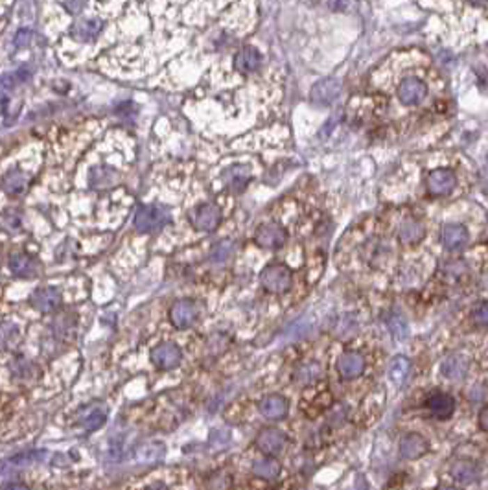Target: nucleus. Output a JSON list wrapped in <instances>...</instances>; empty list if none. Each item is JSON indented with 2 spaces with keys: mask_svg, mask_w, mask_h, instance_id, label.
I'll return each instance as SVG.
<instances>
[{
  "mask_svg": "<svg viewBox=\"0 0 488 490\" xmlns=\"http://www.w3.org/2000/svg\"><path fill=\"white\" fill-rule=\"evenodd\" d=\"M260 284L265 292L281 295V293L290 292L291 284H293V273L284 264H269L267 267H264V271L260 273Z\"/></svg>",
  "mask_w": 488,
  "mask_h": 490,
  "instance_id": "nucleus-1",
  "label": "nucleus"
},
{
  "mask_svg": "<svg viewBox=\"0 0 488 490\" xmlns=\"http://www.w3.org/2000/svg\"><path fill=\"white\" fill-rule=\"evenodd\" d=\"M168 221H170V212L161 205H144L135 216L136 230L144 232V235H151V232L164 229Z\"/></svg>",
  "mask_w": 488,
  "mask_h": 490,
  "instance_id": "nucleus-2",
  "label": "nucleus"
},
{
  "mask_svg": "<svg viewBox=\"0 0 488 490\" xmlns=\"http://www.w3.org/2000/svg\"><path fill=\"white\" fill-rule=\"evenodd\" d=\"M45 452H39V450H31V452H24V454H17L10 459H6L0 463V483H4L15 475L19 470L28 468L31 464L39 463V461L45 459Z\"/></svg>",
  "mask_w": 488,
  "mask_h": 490,
  "instance_id": "nucleus-3",
  "label": "nucleus"
},
{
  "mask_svg": "<svg viewBox=\"0 0 488 490\" xmlns=\"http://www.w3.org/2000/svg\"><path fill=\"white\" fill-rule=\"evenodd\" d=\"M190 221H192L194 229L201 230V232H212L221 221V210L214 203L198 205L190 212Z\"/></svg>",
  "mask_w": 488,
  "mask_h": 490,
  "instance_id": "nucleus-4",
  "label": "nucleus"
},
{
  "mask_svg": "<svg viewBox=\"0 0 488 490\" xmlns=\"http://www.w3.org/2000/svg\"><path fill=\"white\" fill-rule=\"evenodd\" d=\"M150 358L157 369L172 370L181 365L182 352L175 343H170V341H168V343H161L157 345V347H153Z\"/></svg>",
  "mask_w": 488,
  "mask_h": 490,
  "instance_id": "nucleus-5",
  "label": "nucleus"
},
{
  "mask_svg": "<svg viewBox=\"0 0 488 490\" xmlns=\"http://www.w3.org/2000/svg\"><path fill=\"white\" fill-rule=\"evenodd\" d=\"M427 452H430L427 438L416 432L405 433L404 437L400 438V443H398V454H400L402 459H418V457H424Z\"/></svg>",
  "mask_w": 488,
  "mask_h": 490,
  "instance_id": "nucleus-6",
  "label": "nucleus"
},
{
  "mask_svg": "<svg viewBox=\"0 0 488 490\" xmlns=\"http://www.w3.org/2000/svg\"><path fill=\"white\" fill-rule=\"evenodd\" d=\"M199 317V308L196 301L190 299H182L177 301L172 308H170V321L175 329H188L192 326Z\"/></svg>",
  "mask_w": 488,
  "mask_h": 490,
  "instance_id": "nucleus-7",
  "label": "nucleus"
},
{
  "mask_svg": "<svg viewBox=\"0 0 488 490\" xmlns=\"http://www.w3.org/2000/svg\"><path fill=\"white\" fill-rule=\"evenodd\" d=\"M288 232L286 229L278 223H265L260 225L255 235V242L264 247V249H281L286 244Z\"/></svg>",
  "mask_w": 488,
  "mask_h": 490,
  "instance_id": "nucleus-8",
  "label": "nucleus"
},
{
  "mask_svg": "<svg viewBox=\"0 0 488 490\" xmlns=\"http://www.w3.org/2000/svg\"><path fill=\"white\" fill-rule=\"evenodd\" d=\"M286 443H288L286 435L276 428L260 429V433L255 438L256 448L265 455L281 454L282 450H284V446H286Z\"/></svg>",
  "mask_w": 488,
  "mask_h": 490,
  "instance_id": "nucleus-9",
  "label": "nucleus"
},
{
  "mask_svg": "<svg viewBox=\"0 0 488 490\" xmlns=\"http://www.w3.org/2000/svg\"><path fill=\"white\" fill-rule=\"evenodd\" d=\"M341 93H343V87H341V84H339L338 79L326 78L317 81V84L313 85L310 96H312V100L315 104L330 105L341 96Z\"/></svg>",
  "mask_w": 488,
  "mask_h": 490,
  "instance_id": "nucleus-10",
  "label": "nucleus"
},
{
  "mask_svg": "<svg viewBox=\"0 0 488 490\" xmlns=\"http://www.w3.org/2000/svg\"><path fill=\"white\" fill-rule=\"evenodd\" d=\"M262 417L267 420H282L290 411V402L282 395H267L262 398L258 406Z\"/></svg>",
  "mask_w": 488,
  "mask_h": 490,
  "instance_id": "nucleus-11",
  "label": "nucleus"
},
{
  "mask_svg": "<svg viewBox=\"0 0 488 490\" xmlns=\"http://www.w3.org/2000/svg\"><path fill=\"white\" fill-rule=\"evenodd\" d=\"M457 179L453 175V172L446 170V168H439L427 175V190L433 196H446L455 188Z\"/></svg>",
  "mask_w": 488,
  "mask_h": 490,
  "instance_id": "nucleus-12",
  "label": "nucleus"
},
{
  "mask_svg": "<svg viewBox=\"0 0 488 490\" xmlns=\"http://www.w3.org/2000/svg\"><path fill=\"white\" fill-rule=\"evenodd\" d=\"M338 370L343 380H354V378L363 374L365 358L359 352H354V350L343 352L338 361Z\"/></svg>",
  "mask_w": 488,
  "mask_h": 490,
  "instance_id": "nucleus-13",
  "label": "nucleus"
},
{
  "mask_svg": "<svg viewBox=\"0 0 488 490\" xmlns=\"http://www.w3.org/2000/svg\"><path fill=\"white\" fill-rule=\"evenodd\" d=\"M30 303L31 306L36 308V310H39V312L50 313L61 304V292H59L58 287H39V290H36L33 295H31Z\"/></svg>",
  "mask_w": 488,
  "mask_h": 490,
  "instance_id": "nucleus-14",
  "label": "nucleus"
},
{
  "mask_svg": "<svg viewBox=\"0 0 488 490\" xmlns=\"http://www.w3.org/2000/svg\"><path fill=\"white\" fill-rule=\"evenodd\" d=\"M426 409L431 417L446 420L455 413V400L446 393H435L426 398Z\"/></svg>",
  "mask_w": 488,
  "mask_h": 490,
  "instance_id": "nucleus-15",
  "label": "nucleus"
},
{
  "mask_svg": "<svg viewBox=\"0 0 488 490\" xmlns=\"http://www.w3.org/2000/svg\"><path fill=\"white\" fill-rule=\"evenodd\" d=\"M426 85L418 78H405L398 87V98L404 102L405 105L420 104L422 100L426 98Z\"/></svg>",
  "mask_w": 488,
  "mask_h": 490,
  "instance_id": "nucleus-16",
  "label": "nucleus"
},
{
  "mask_svg": "<svg viewBox=\"0 0 488 490\" xmlns=\"http://www.w3.org/2000/svg\"><path fill=\"white\" fill-rule=\"evenodd\" d=\"M10 269L15 276L31 278L39 273V264L33 256L26 255V253H15L10 256Z\"/></svg>",
  "mask_w": 488,
  "mask_h": 490,
  "instance_id": "nucleus-17",
  "label": "nucleus"
},
{
  "mask_svg": "<svg viewBox=\"0 0 488 490\" xmlns=\"http://www.w3.org/2000/svg\"><path fill=\"white\" fill-rule=\"evenodd\" d=\"M262 65V56L256 48L253 47H245L242 48L236 58H234V68L242 74H251L256 72Z\"/></svg>",
  "mask_w": 488,
  "mask_h": 490,
  "instance_id": "nucleus-18",
  "label": "nucleus"
},
{
  "mask_svg": "<svg viewBox=\"0 0 488 490\" xmlns=\"http://www.w3.org/2000/svg\"><path fill=\"white\" fill-rule=\"evenodd\" d=\"M223 181L233 192H244L245 187L251 181V170L244 164H236V166L227 168L223 172Z\"/></svg>",
  "mask_w": 488,
  "mask_h": 490,
  "instance_id": "nucleus-19",
  "label": "nucleus"
},
{
  "mask_svg": "<svg viewBox=\"0 0 488 490\" xmlns=\"http://www.w3.org/2000/svg\"><path fill=\"white\" fill-rule=\"evenodd\" d=\"M468 230L457 223H450L442 229V245L448 251H459L468 244Z\"/></svg>",
  "mask_w": 488,
  "mask_h": 490,
  "instance_id": "nucleus-20",
  "label": "nucleus"
},
{
  "mask_svg": "<svg viewBox=\"0 0 488 490\" xmlns=\"http://www.w3.org/2000/svg\"><path fill=\"white\" fill-rule=\"evenodd\" d=\"M164 455H166V444L161 443V441H150V443L141 444L136 448L135 459L139 463L153 464L164 459Z\"/></svg>",
  "mask_w": 488,
  "mask_h": 490,
  "instance_id": "nucleus-21",
  "label": "nucleus"
},
{
  "mask_svg": "<svg viewBox=\"0 0 488 490\" xmlns=\"http://www.w3.org/2000/svg\"><path fill=\"white\" fill-rule=\"evenodd\" d=\"M28 183H30L28 173L21 172V170H10V172H6V175L2 177V190H4L8 196H21V193L26 190Z\"/></svg>",
  "mask_w": 488,
  "mask_h": 490,
  "instance_id": "nucleus-22",
  "label": "nucleus"
},
{
  "mask_svg": "<svg viewBox=\"0 0 488 490\" xmlns=\"http://www.w3.org/2000/svg\"><path fill=\"white\" fill-rule=\"evenodd\" d=\"M468 367H470V363H468V360L464 358V356H450V358H446V360L442 361L441 365V372L444 378H450V380H461V378H464L468 372Z\"/></svg>",
  "mask_w": 488,
  "mask_h": 490,
  "instance_id": "nucleus-23",
  "label": "nucleus"
},
{
  "mask_svg": "<svg viewBox=\"0 0 488 490\" xmlns=\"http://www.w3.org/2000/svg\"><path fill=\"white\" fill-rule=\"evenodd\" d=\"M450 475L457 483H462V485H468V483H473L478 480L479 475V468L478 464L472 463V461H455L450 468Z\"/></svg>",
  "mask_w": 488,
  "mask_h": 490,
  "instance_id": "nucleus-24",
  "label": "nucleus"
},
{
  "mask_svg": "<svg viewBox=\"0 0 488 490\" xmlns=\"http://www.w3.org/2000/svg\"><path fill=\"white\" fill-rule=\"evenodd\" d=\"M282 472V466L281 463L276 459H273V457H264V459H256L255 463H253V474L256 475V477H260V480H265V481H275L278 475H281Z\"/></svg>",
  "mask_w": 488,
  "mask_h": 490,
  "instance_id": "nucleus-25",
  "label": "nucleus"
},
{
  "mask_svg": "<svg viewBox=\"0 0 488 490\" xmlns=\"http://www.w3.org/2000/svg\"><path fill=\"white\" fill-rule=\"evenodd\" d=\"M102 26H104V22L98 21V19H84V21H79L78 24L74 26L72 35L81 42L93 41V39L98 37L100 31H102Z\"/></svg>",
  "mask_w": 488,
  "mask_h": 490,
  "instance_id": "nucleus-26",
  "label": "nucleus"
},
{
  "mask_svg": "<svg viewBox=\"0 0 488 490\" xmlns=\"http://www.w3.org/2000/svg\"><path fill=\"white\" fill-rule=\"evenodd\" d=\"M118 181V172L111 170L107 166H96L93 168V172L88 175V183L93 188H105Z\"/></svg>",
  "mask_w": 488,
  "mask_h": 490,
  "instance_id": "nucleus-27",
  "label": "nucleus"
},
{
  "mask_svg": "<svg viewBox=\"0 0 488 490\" xmlns=\"http://www.w3.org/2000/svg\"><path fill=\"white\" fill-rule=\"evenodd\" d=\"M424 235H426V230H424L422 223H418V221H415V219L405 221V223L400 227V232H398L400 242L405 245L418 244V242L424 238Z\"/></svg>",
  "mask_w": 488,
  "mask_h": 490,
  "instance_id": "nucleus-28",
  "label": "nucleus"
},
{
  "mask_svg": "<svg viewBox=\"0 0 488 490\" xmlns=\"http://www.w3.org/2000/svg\"><path fill=\"white\" fill-rule=\"evenodd\" d=\"M409 372H411L409 358H405V356H396V358H393V361H391V365H389V378L395 381L396 386H402V384L407 380Z\"/></svg>",
  "mask_w": 488,
  "mask_h": 490,
  "instance_id": "nucleus-29",
  "label": "nucleus"
},
{
  "mask_svg": "<svg viewBox=\"0 0 488 490\" xmlns=\"http://www.w3.org/2000/svg\"><path fill=\"white\" fill-rule=\"evenodd\" d=\"M319 376H321V365L319 363H306V365H301L297 369L295 381L301 386H310V384L319 380Z\"/></svg>",
  "mask_w": 488,
  "mask_h": 490,
  "instance_id": "nucleus-30",
  "label": "nucleus"
},
{
  "mask_svg": "<svg viewBox=\"0 0 488 490\" xmlns=\"http://www.w3.org/2000/svg\"><path fill=\"white\" fill-rule=\"evenodd\" d=\"M19 326L11 321H2L0 323V349H8L19 339Z\"/></svg>",
  "mask_w": 488,
  "mask_h": 490,
  "instance_id": "nucleus-31",
  "label": "nucleus"
},
{
  "mask_svg": "<svg viewBox=\"0 0 488 490\" xmlns=\"http://www.w3.org/2000/svg\"><path fill=\"white\" fill-rule=\"evenodd\" d=\"M30 78V74L26 70H19L15 74H6V76H0V96L8 90H13L19 84L26 81Z\"/></svg>",
  "mask_w": 488,
  "mask_h": 490,
  "instance_id": "nucleus-32",
  "label": "nucleus"
},
{
  "mask_svg": "<svg viewBox=\"0 0 488 490\" xmlns=\"http://www.w3.org/2000/svg\"><path fill=\"white\" fill-rule=\"evenodd\" d=\"M387 324H389L391 334L395 335V339H398V341L409 335V324H407V321L402 317L400 313H391L389 323Z\"/></svg>",
  "mask_w": 488,
  "mask_h": 490,
  "instance_id": "nucleus-33",
  "label": "nucleus"
},
{
  "mask_svg": "<svg viewBox=\"0 0 488 490\" xmlns=\"http://www.w3.org/2000/svg\"><path fill=\"white\" fill-rule=\"evenodd\" d=\"M105 422H107V411H105V409H93L84 420V428L87 429V432H96V429L102 428Z\"/></svg>",
  "mask_w": 488,
  "mask_h": 490,
  "instance_id": "nucleus-34",
  "label": "nucleus"
},
{
  "mask_svg": "<svg viewBox=\"0 0 488 490\" xmlns=\"http://www.w3.org/2000/svg\"><path fill=\"white\" fill-rule=\"evenodd\" d=\"M31 372H37V367L33 365L31 361L19 358V360H15L13 363H11V374L15 376V378L30 380Z\"/></svg>",
  "mask_w": 488,
  "mask_h": 490,
  "instance_id": "nucleus-35",
  "label": "nucleus"
},
{
  "mask_svg": "<svg viewBox=\"0 0 488 490\" xmlns=\"http://www.w3.org/2000/svg\"><path fill=\"white\" fill-rule=\"evenodd\" d=\"M233 253H234V244L229 240H225L214 247L212 253H210V258H212V262H216V264H223V262L229 260Z\"/></svg>",
  "mask_w": 488,
  "mask_h": 490,
  "instance_id": "nucleus-36",
  "label": "nucleus"
},
{
  "mask_svg": "<svg viewBox=\"0 0 488 490\" xmlns=\"http://www.w3.org/2000/svg\"><path fill=\"white\" fill-rule=\"evenodd\" d=\"M472 321L478 326H488V301H483L473 308Z\"/></svg>",
  "mask_w": 488,
  "mask_h": 490,
  "instance_id": "nucleus-37",
  "label": "nucleus"
},
{
  "mask_svg": "<svg viewBox=\"0 0 488 490\" xmlns=\"http://www.w3.org/2000/svg\"><path fill=\"white\" fill-rule=\"evenodd\" d=\"M56 332H58L59 335H67V338H70V335H74V329H76V321L72 323V317H68V315H65V317H59L58 323H56Z\"/></svg>",
  "mask_w": 488,
  "mask_h": 490,
  "instance_id": "nucleus-38",
  "label": "nucleus"
},
{
  "mask_svg": "<svg viewBox=\"0 0 488 490\" xmlns=\"http://www.w3.org/2000/svg\"><path fill=\"white\" fill-rule=\"evenodd\" d=\"M230 483H233V480H230V475L227 474H216L210 480V485H208V489L210 490H229L230 489Z\"/></svg>",
  "mask_w": 488,
  "mask_h": 490,
  "instance_id": "nucleus-39",
  "label": "nucleus"
},
{
  "mask_svg": "<svg viewBox=\"0 0 488 490\" xmlns=\"http://www.w3.org/2000/svg\"><path fill=\"white\" fill-rule=\"evenodd\" d=\"M308 330H310V326H308V324L304 323V319H302V321H299V323L291 324L290 329L286 330V335H290V339L295 341L297 338H302V335L306 334Z\"/></svg>",
  "mask_w": 488,
  "mask_h": 490,
  "instance_id": "nucleus-40",
  "label": "nucleus"
},
{
  "mask_svg": "<svg viewBox=\"0 0 488 490\" xmlns=\"http://www.w3.org/2000/svg\"><path fill=\"white\" fill-rule=\"evenodd\" d=\"M63 8L70 13H79L87 6V0H61Z\"/></svg>",
  "mask_w": 488,
  "mask_h": 490,
  "instance_id": "nucleus-41",
  "label": "nucleus"
},
{
  "mask_svg": "<svg viewBox=\"0 0 488 490\" xmlns=\"http://www.w3.org/2000/svg\"><path fill=\"white\" fill-rule=\"evenodd\" d=\"M30 37H31L30 28H22V30L19 31V33H17V37H15V47L17 48L26 47L28 42H30Z\"/></svg>",
  "mask_w": 488,
  "mask_h": 490,
  "instance_id": "nucleus-42",
  "label": "nucleus"
},
{
  "mask_svg": "<svg viewBox=\"0 0 488 490\" xmlns=\"http://www.w3.org/2000/svg\"><path fill=\"white\" fill-rule=\"evenodd\" d=\"M478 420H479V428L488 433V406H485L483 409L479 411Z\"/></svg>",
  "mask_w": 488,
  "mask_h": 490,
  "instance_id": "nucleus-43",
  "label": "nucleus"
},
{
  "mask_svg": "<svg viewBox=\"0 0 488 490\" xmlns=\"http://www.w3.org/2000/svg\"><path fill=\"white\" fill-rule=\"evenodd\" d=\"M4 490H30V487L24 485V483H10Z\"/></svg>",
  "mask_w": 488,
  "mask_h": 490,
  "instance_id": "nucleus-44",
  "label": "nucleus"
},
{
  "mask_svg": "<svg viewBox=\"0 0 488 490\" xmlns=\"http://www.w3.org/2000/svg\"><path fill=\"white\" fill-rule=\"evenodd\" d=\"M145 490H170L168 487H164V485H151V487H148Z\"/></svg>",
  "mask_w": 488,
  "mask_h": 490,
  "instance_id": "nucleus-45",
  "label": "nucleus"
},
{
  "mask_svg": "<svg viewBox=\"0 0 488 490\" xmlns=\"http://www.w3.org/2000/svg\"><path fill=\"white\" fill-rule=\"evenodd\" d=\"M436 490H459V489H455V487H439Z\"/></svg>",
  "mask_w": 488,
  "mask_h": 490,
  "instance_id": "nucleus-46",
  "label": "nucleus"
},
{
  "mask_svg": "<svg viewBox=\"0 0 488 490\" xmlns=\"http://www.w3.org/2000/svg\"><path fill=\"white\" fill-rule=\"evenodd\" d=\"M472 2H478V4H481V2H487V0H472Z\"/></svg>",
  "mask_w": 488,
  "mask_h": 490,
  "instance_id": "nucleus-47",
  "label": "nucleus"
}]
</instances>
